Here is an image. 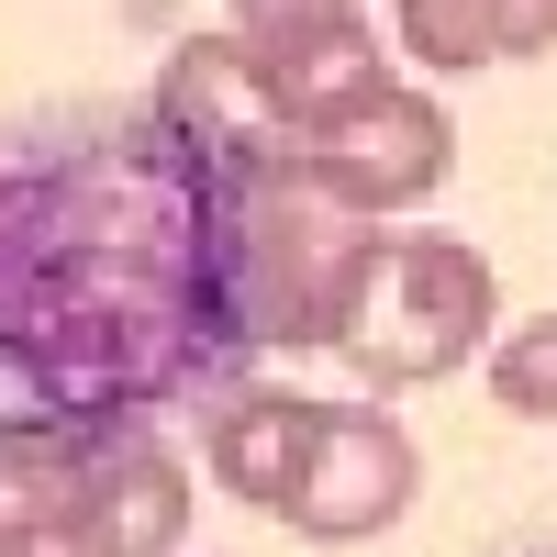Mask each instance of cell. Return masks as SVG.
<instances>
[{"mask_svg": "<svg viewBox=\"0 0 557 557\" xmlns=\"http://www.w3.org/2000/svg\"><path fill=\"white\" fill-rule=\"evenodd\" d=\"M380 223H346L335 201H312L290 157H257V168H212V201H201V257H212V301L246 323L257 346H335L346 290H357V257Z\"/></svg>", "mask_w": 557, "mask_h": 557, "instance_id": "cell-1", "label": "cell"}, {"mask_svg": "<svg viewBox=\"0 0 557 557\" xmlns=\"http://www.w3.org/2000/svg\"><path fill=\"white\" fill-rule=\"evenodd\" d=\"M502 335V268L469 235H368L357 290L335 323V357L368 380V401L435 391Z\"/></svg>", "mask_w": 557, "mask_h": 557, "instance_id": "cell-2", "label": "cell"}, {"mask_svg": "<svg viewBox=\"0 0 557 557\" xmlns=\"http://www.w3.org/2000/svg\"><path fill=\"white\" fill-rule=\"evenodd\" d=\"M278 157H290V178H301L312 201H335L346 223H391V212H412V201L446 190L457 123H446L435 89L368 67V78L335 89V101H312V112L290 123V146H278Z\"/></svg>", "mask_w": 557, "mask_h": 557, "instance_id": "cell-3", "label": "cell"}, {"mask_svg": "<svg viewBox=\"0 0 557 557\" xmlns=\"http://www.w3.org/2000/svg\"><path fill=\"white\" fill-rule=\"evenodd\" d=\"M412 491H424V446L401 435L391 401H312L301 457H290L268 513L301 546H368V535H391L412 513Z\"/></svg>", "mask_w": 557, "mask_h": 557, "instance_id": "cell-4", "label": "cell"}, {"mask_svg": "<svg viewBox=\"0 0 557 557\" xmlns=\"http://www.w3.org/2000/svg\"><path fill=\"white\" fill-rule=\"evenodd\" d=\"M178 546H190V469L146 435L89 446L57 557H178Z\"/></svg>", "mask_w": 557, "mask_h": 557, "instance_id": "cell-5", "label": "cell"}, {"mask_svg": "<svg viewBox=\"0 0 557 557\" xmlns=\"http://www.w3.org/2000/svg\"><path fill=\"white\" fill-rule=\"evenodd\" d=\"M89 446H101V435H78V424H23V412L0 424V557H45L67 535Z\"/></svg>", "mask_w": 557, "mask_h": 557, "instance_id": "cell-6", "label": "cell"}, {"mask_svg": "<svg viewBox=\"0 0 557 557\" xmlns=\"http://www.w3.org/2000/svg\"><path fill=\"white\" fill-rule=\"evenodd\" d=\"M301 424H312V391H246V401H223L212 412V491H235V502H278V480H290V457H301Z\"/></svg>", "mask_w": 557, "mask_h": 557, "instance_id": "cell-7", "label": "cell"}, {"mask_svg": "<svg viewBox=\"0 0 557 557\" xmlns=\"http://www.w3.org/2000/svg\"><path fill=\"white\" fill-rule=\"evenodd\" d=\"M391 23H401V57L435 67V78L502 67V12H491V0H391Z\"/></svg>", "mask_w": 557, "mask_h": 557, "instance_id": "cell-8", "label": "cell"}, {"mask_svg": "<svg viewBox=\"0 0 557 557\" xmlns=\"http://www.w3.org/2000/svg\"><path fill=\"white\" fill-rule=\"evenodd\" d=\"M491 401L502 412H524V424H557V312L513 323V335H491Z\"/></svg>", "mask_w": 557, "mask_h": 557, "instance_id": "cell-9", "label": "cell"}, {"mask_svg": "<svg viewBox=\"0 0 557 557\" xmlns=\"http://www.w3.org/2000/svg\"><path fill=\"white\" fill-rule=\"evenodd\" d=\"M491 12H502V67H524V57L557 45V0H491Z\"/></svg>", "mask_w": 557, "mask_h": 557, "instance_id": "cell-10", "label": "cell"}, {"mask_svg": "<svg viewBox=\"0 0 557 557\" xmlns=\"http://www.w3.org/2000/svg\"><path fill=\"white\" fill-rule=\"evenodd\" d=\"M178 557H223V546H178Z\"/></svg>", "mask_w": 557, "mask_h": 557, "instance_id": "cell-11", "label": "cell"}]
</instances>
